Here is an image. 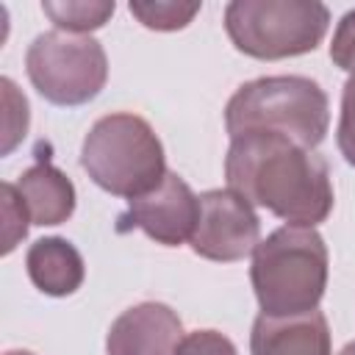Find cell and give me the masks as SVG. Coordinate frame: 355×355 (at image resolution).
<instances>
[{
  "label": "cell",
  "instance_id": "d6986e66",
  "mask_svg": "<svg viewBox=\"0 0 355 355\" xmlns=\"http://www.w3.org/2000/svg\"><path fill=\"white\" fill-rule=\"evenodd\" d=\"M175 355H239L236 344L219 330H194L183 336Z\"/></svg>",
  "mask_w": 355,
  "mask_h": 355
},
{
  "label": "cell",
  "instance_id": "ba28073f",
  "mask_svg": "<svg viewBox=\"0 0 355 355\" xmlns=\"http://www.w3.org/2000/svg\"><path fill=\"white\" fill-rule=\"evenodd\" d=\"M197 216H200V197L178 172H166L153 191L130 200L128 211L119 216L116 230L125 233L130 227H139L155 244L180 247L183 241L191 239Z\"/></svg>",
  "mask_w": 355,
  "mask_h": 355
},
{
  "label": "cell",
  "instance_id": "ac0fdd59",
  "mask_svg": "<svg viewBox=\"0 0 355 355\" xmlns=\"http://www.w3.org/2000/svg\"><path fill=\"white\" fill-rule=\"evenodd\" d=\"M330 61H333L338 69L349 72V78L355 75V8L347 11V14L338 19L336 31H333Z\"/></svg>",
  "mask_w": 355,
  "mask_h": 355
},
{
  "label": "cell",
  "instance_id": "8fae6325",
  "mask_svg": "<svg viewBox=\"0 0 355 355\" xmlns=\"http://www.w3.org/2000/svg\"><path fill=\"white\" fill-rule=\"evenodd\" d=\"M25 269L31 283L47 297H69L86 277L78 247L61 236L36 239L25 252Z\"/></svg>",
  "mask_w": 355,
  "mask_h": 355
},
{
  "label": "cell",
  "instance_id": "7c38bea8",
  "mask_svg": "<svg viewBox=\"0 0 355 355\" xmlns=\"http://www.w3.org/2000/svg\"><path fill=\"white\" fill-rule=\"evenodd\" d=\"M17 191L33 225H42V227L61 225L75 214V186L47 158H39L33 166H28L19 175Z\"/></svg>",
  "mask_w": 355,
  "mask_h": 355
},
{
  "label": "cell",
  "instance_id": "5bb4252c",
  "mask_svg": "<svg viewBox=\"0 0 355 355\" xmlns=\"http://www.w3.org/2000/svg\"><path fill=\"white\" fill-rule=\"evenodd\" d=\"M128 8L150 31H180L200 14L202 6L180 0H130Z\"/></svg>",
  "mask_w": 355,
  "mask_h": 355
},
{
  "label": "cell",
  "instance_id": "3957f363",
  "mask_svg": "<svg viewBox=\"0 0 355 355\" xmlns=\"http://www.w3.org/2000/svg\"><path fill=\"white\" fill-rule=\"evenodd\" d=\"M250 283L266 316L316 311L327 288L324 239L302 225L277 227L252 250Z\"/></svg>",
  "mask_w": 355,
  "mask_h": 355
},
{
  "label": "cell",
  "instance_id": "2e32d148",
  "mask_svg": "<svg viewBox=\"0 0 355 355\" xmlns=\"http://www.w3.org/2000/svg\"><path fill=\"white\" fill-rule=\"evenodd\" d=\"M3 252L8 255L28 233V208L17 191V183H3Z\"/></svg>",
  "mask_w": 355,
  "mask_h": 355
},
{
  "label": "cell",
  "instance_id": "9a60e30c",
  "mask_svg": "<svg viewBox=\"0 0 355 355\" xmlns=\"http://www.w3.org/2000/svg\"><path fill=\"white\" fill-rule=\"evenodd\" d=\"M0 89H3V147L0 153L8 155L28 133L31 108H28L25 94L14 86L11 78H0Z\"/></svg>",
  "mask_w": 355,
  "mask_h": 355
},
{
  "label": "cell",
  "instance_id": "e0dca14e",
  "mask_svg": "<svg viewBox=\"0 0 355 355\" xmlns=\"http://www.w3.org/2000/svg\"><path fill=\"white\" fill-rule=\"evenodd\" d=\"M336 144L344 161L355 166V75L344 83V92H341V116L336 128Z\"/></svg>",
  "mask_w": 355,
  "mask_h": 355
},
{
  "label": "cell",
  "instance_id": "6da1fadb",
  "mask_svg": "<svg viewBox=\"0 0 355 355\" xmlns=\"http://www.w3.org/2000/svg\"><path fill=\"white\" fill-rule=\"evenodd\" d=\"M225 178L230 191L288 225L316 227L333 211L327 161L277 133L230 139Z\"/></svg>",
  "mask_w": 355,
  "mask_h": 355
},
{
  "label": "cell",
  "instance_id": "9c48e42d",
  "mask_svg": "<svg viewBox=\"0 0 355 355\" xmlns=\"http://www.w3.org/2000/svg\"><path fill=\"white\" fill-rule=\"evenodd\" d=\"M180 341L183 324L169 305L139 302L111 322L105 355H175Z\"/></svg>",
  "mask_w": 355,
  "mask_h": 355
},
{
  "label": "cell",
  "instance_id": "8992f818",
  "mask_svg": "<svg viewBox=\"0 0 355 355\" xmlns=\"http://www.w3.org/2000/svg\"><path fill=\"white\" fill-rule=\"evenodd\" d=\"M25 72L33 89L53 105H83L108 80V58L97 39L64 31L39 33L25 53Z\"/></svg>",
  "mask_w": 355,
  "mask_h": 355
},
{
  "label": "cell",
  "instance_id": "5b68a950",
  "mask_svg": "<svg viewBox=\"0 0 355 355\" xmlns=\"http://www.w3.org/2000/svg\"><path fill=\"white\" fill-rule=\"evenodd\" d=\"M330 25V8L316 0H233L225 31L233 47L258 61L313 53Z\"/></svg>",
  "mask_w": 355,
  "mask_h": 355
},
{
  "label": "cell",
  "instance_id": "44dd1931",
  "mask_svg": "<svg viewBox=\"0 0 355 355\" xmlns=\"http://www.w3.org/2000/svg\"><path fill=\"white\" fill-rule=\"evenodd\" d=\"M6 355H33V352H28V349H8Z\"/></svg>",
  "mask_w": 355,
  "mask_h": 355
},
{
  "label": "cell",
  "instance_id": "4fadbf2b",
  "mask_svg": "<svg viewBox=\"0 0 355 355\" xmlns=\"http://www.w3.org/2000/svg\"><path fill=\"white\" fill-rule=\"evenodd\" d=\"M114 8L116 6L108 0H61V3L44 0L42 3V11L50 17V22L58 31L75 33V36L103 28L114 17Z\"/></svg>",
  "mask_w": 355,
  "mask_h": 355
},
{
  "label": "cell",
  "instance_id": "30bf717a",
  "mask_svg": "<svg viewBox=\"0 0 355 355\" xmlns=\"http://www.w3.org/2000/svg\"><path fill=\"white\" fill-rule=\"evenodd\" d=\"M252 355H333L324 313L308 311L297 316H255L250 333Z\"/></svg>",
  "mask_w": 355,
  "mask_h": 355
},
{
  "label": "cell",
  "instance_id": "7a4b0ae2",
  "mask_svg": "<svg viewBox=\"0 0 355 355\" xmlns=\"http://www.w3.org/2000/svg\"><path fill=\"white\" fill-rule=\"evenodd\" d=\"M230 139L250 133H277L313 150L330 128V103L324 89L302 75H266L241 83L225 105Z\"/></svg>",
  "mask_w": 355,
  "mask_h": 355
},
{
  "label": "cell",
  "instance_id": "ffe728a7",
  "mask_svg": "<svg viewBox=\"0 0 355 355\" xmlns=\"http://www.w3.org/2000/svg\"><path fill=\"white\" fill-rule=\"evenodd\" d=\"M338 355H355V341H349V344H344Z\"/></svg>",
  "mask_w": 355,
  "mask_h": 355
},
{
  "label": "cell",
  "instance_id": "52a82bcc",
  "mask_svg": "<svg viewBox=\"0 0 355 355\" xmlns=\"http://www.w3.org/2000/svg\"><path fill=\"white\" fill-rule=\"evenodd\" d=\"M258 241L261 219L241 194L230 189H211L200 194V216L189 239L200 258L233 263L250 255Z\"/></svg>",
  "mask_w": 355,
  "mask_h": 355
},
{
  "label": "cell",
  "instance_id": "277c9868",
  "mask_svg": "<svg viewBox=\"0 0 355 355\" xmlns=\"http://www.w3.org/2000/svg\"><path fill=\"white\" fill-rule=\"evenodd\" d=\"M80 166L103 191L128 200L153 191L169 172L153 125L130 111L105 114L89 128Z\"/></svg>",
  "mask_w": 355,
  "mask_h": 355
}]
</instances>
